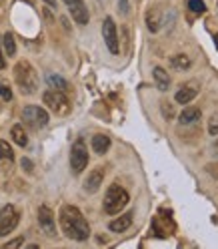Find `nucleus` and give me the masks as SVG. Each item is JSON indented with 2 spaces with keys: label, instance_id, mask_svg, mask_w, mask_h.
Listing matches in <instances>:
<instances>
[{
  "label": "nucleus",
  "instance_id": "1",
  "mask_svg": "<svg viewBox=\"0 0 218 249\" xmlns=\"http://www.w3.org/2000/svg\"><path fill=\"white\" fill-rule=\"evenodd\" d=\"M58 221L62 227V233L74 241H86L90 237V225L82 211L74 205H62L58 213Z\"/></svg>",
  "mask_w": 218,
  "mask_h": 249
},
{
  "label": "nucleus",
  "instance_id": "2",
  "mask_svg": "<svg viewBox=\"0 0 218 249\" xmlns=\"http://www.w3.org/2000/svg\"><path fill=\"white\" fill-rule=\"evenodd\" d=\"M14 81H16L22 95H34L38 90V74L28 60H18L14 67Z\"/></svg>",
  "mask_w": 218,
  "mask_h": 249
},
{
  "label": "nucleus",
  "instance_id": "3",
  "mask_svg": "<svg viewBox=\"0 0 218 249\" xmlns=\"http://www.w3.org/2000/svg\"><path fill=\"white\" fill-rule=\"evenodd\" d=\"M128 201H130V197H128V191L124 189V187H120V185H110L108 187V191H106V195H104V213H108V215H118L124 207L128 205Z\"/></svg>",
  "mask_w": 218,
  "mask_h": 249
},
{
  "label": "nucleus",
  "instance_id": "4",
  "mask_svg": "<svg viewBox=\"0 0 218 249\" xmlns=\"http://www.w3.org/2000/svg\"><path fill=\"white\" fill-rule=\"evenodd\" d=\"M42 101L44 105L50 108V111L58 117H64L70 113V101L66 99V95L62 90H56V89H50V90H46L44 95H42Z\"/></svg>",
  "mask_w": 218,
  "mask_h": 249
},
{
  "label": "nucleus",
  "instance_id": "5",
  "mask_svg": "<svg viewBox=\"0 0 218 249\" xmlns=\"http://www.w3.org/2000/svg\"><path fill=\"white\" fill-rule=\"evenodd\" d=\"M22 121L32 129H42L48 124V113L44 111L42 107L36 105H26L22 108Z\"/></svg>",
  "mask_w": 218,
  "mask_h": 249
},
{
  "label": "nucleus",
  "instance_id": "6",
  "mask_svg": "<svg viewBox=\"0 0 218 249\" xmlns=\"http://www.w3.org/2000/svg\"><path fill=\"white\" fill-rule=\"evenodd\" d=\"M86 165H88V149L82 139H78L70 149V169L72 173L78 175L86 169Z\"/></svg>",
  "mask_w": 218,
  "mask_h": 249
},
{
  "label": "nucleus",
  "instance_id": "7",
  "mask_svg": "<svg viewBox=\"0 0 218 249\" xmlns=\"http://www.w3.org/2000/svg\"><path fill=\"white\" fill-rule=\"evenodd\" d=\"M18 221H20V215L12 205H6V207L0 209V237L12 233L14 229H16Z\"/></svg>",
  "mask_w": 218,
  "mask_h": 249
},
{
  "label": "nucleus",
  "instance_id": "8",
  "mask_svg": "<svg viewBox=\"0 0 218 249\" xmlns=\"http://www.w3.org/2000/svg\"><path fill=\"white\" fill-rule=\"evenodd\" d=\"M102 36H104V42L108 46V51H110L112 54H118L120 53L118 33H116V24H114V20L110 17L104 18V22H102Z\"/></svg>",
  "mask_w": 218,
  "mask_h": 249
},
{
  "label": "nucleus",
  "instance_id": "9",
  "mask_svg": "<svg viewBox=\"0 0 218 249\" xmlns=\"http://www.w3.org/2000/svg\"><path fill=\"white\" fill-rule=\"evenodd\" d=\"M38 223H40L42 231L48 237H56V219H54V213H52V209L48 205H40V209H38Z\"/></svg>",
  "mask_w": 218,
  "mask_h": 249
},
{
  "label": "nucleus",
  "instance_id": "10",
  "mask_svg": "<svg viewBox=\"0 0 218 249\" xmlns=\"http://www.w3.org/2000/svg\"><path fill=\"white\" fill-rule=\"evenodd\" d=\"M62 2H64V4L68 6L70 17L74 18V22H76V24H80V26L88 24L90 17H88V10H86L84 0H62Z\"/></svg>",
  "mask_w": 218,
  "mask_h": 249
},
{
  "label": "nucleus",
  "instance_id": "11",
  "mask_svg": "<svg viewBox=\"0 0 218 249\" xmlns=\"http://www.w3.org/2000/svg\"><path fill=\"white\" fill-rule=\"evenodd\" d=\"M102 181H104V169L96 167L94 171H90L88 177H86V181H84V189H86V193H96V191L100 189Z\"/></svg>",
  "mask_w": 218,
  "mask_h": 249
},
{
  "label": "nucleus",
  "instance_id": "12",
  "mask_svg": "<svg viewBox=\"0 0 218 249\" xmlns=\"http://www.w3.org/2000/svg\"><path fill=\"white\" fill-rule=\"evenodd\" d=\"M196 95H198V87H196L194 83H188V85H182V87L176 90L174 99H176V103H180V105H188L190 101L196 99Z\"/></svg>",
  "mask_w": 218,
  "mask_h": 249
},
{
  "label": "nucleus",
  "instance_id": "13",
  "mask_svg": "<svg viewBox=\"0 0 218 249\" xmlns=\"http://www.w3.org/2000/svg\"><path fill=\"white\" fill-rule=\"evenodd\" d=\"M152 74H154V83H156V89L162 90V92L168 90V87H170V76H168V72H166L162 67H154Z\"/></svg>",
  "mask_w": 218,
  "mask_h": 249
},
{
  "label": "nucleus",
  "instance_id": "14",
  "mask_svg": "<svg viewBox=\"0 0 218 249\" xmlns=\"http://www.w3.org/2000/svg\"><path fill=\"white\" fill-rule=\"evenodd\" d=\"M130 225H132V213H126V215H120L118 219H112L108 227H110V231H114V233H122Z\"/></svg>",
  "mask_w": 218,
  "mask_h": 249
},
{
  "label": "nucleus",
  "instance_id": "15",
  "mask_svg": "<svg viewBox=\"0 0 218 249\" xmlns=\"http://www.w3.org/2000/svg\"><path fill=\"white\" fill-rule=\"evenodd\" d=\"M200 117H202L200 108H196V107H186L184 111L180 113V123H184V124H192V123L200 121Z\"/></svg>",
  "mask_w": 218,
  "mask_h": 249
},
{
  "label": "nucleus",
  "instance_id": "16",
  "mask_svg": "<svg viewBox=\"0 0 218 249\" xmlns=\"http://www.w3.org/2000/svg\"><path fill=\"white\" fill-rule=\"evenodd\" d=\"M92 149H94V153H98V155H104L108 149H110V139L106 135H94L92 137Z\"/></svg>",
  "mask_w": 218,
  "mask_h": 249
},
{
  "label": "nucleus",
  "instance_id": "17",
  "mask_svg": "<svg viewBox=\"0 0 218 249\" xmlns=\"http://www.w3.org/2000/svg\"><path fill=\"white\" fill-rule=\"evenodd\" d=\"M10 137L14 139V143H16L18 147H26L28 145V137H26V131L22 124H14V127L10 129Z\"/></svg>",
  "mask_w": 218,
  "mask_h": 249
},
{
  "label": "nucleus",
  "instance_id": "18",
  "mask_svg": "<svg viewBox=\"0 0 218 249\" xmlns=\"http://www.w3.org/2000/svg\"><path fill=\"white\" fill-rule=\"evenodd\" d=\"M170 62H172V67H174L176 71H186V69L192 67V60L186 56V54H176V56L170 58Z\"/></svg>",
  "mask_w": 218,
  "mask_h": 249
},
{
  "label": "nucleus",
  "instance_id": "19",
  "mask_svg": "<svg viewBox=\"0 0 218 249\" xmlns=\"http://www.w3.org/2000/svg\"><path fill=\"white\" fill-rule=\"evenodd\" d=\"M46 81H48V85L52 89H56V90H62V92L68 90V83L62 79L60 74H48V76H46Z\"/></svg>",
  "mask_w": 218,
  "mask_h": 249
},
{
  "label": "nucleus",
  "instance_id": "20",
  "mask_svg": "<svg viewBox=\"0 0 218 249\" xmlns=\"http://www.w3.org/2000/svg\"><path fill=\"white\" fill-rule=\"evenodd\" d=\"M2 46H4V51H6L8 56L16 54V42H14V36H12L10 33H6V35L2 36Z\"/></svg>",
  "mask_w": 218,
  "mask_h": 249
},
{
  "label": "nucleus",
  "instance_id": "21",
  "mask_svg": "<svg viewBox=\"0 0 218 249\" xmlns=\"http://www.w3.org/2000/svg\"><path fill=\"white\" fill-rule=\"evenodd\" d=\"M0 159H4V161H12V159H14L12 147H10L6 141H0Z\"/></svg>",
  "mask_w": 218,
  "mask_h": 249
},
{
  "label": "nucleus",
  "instance_id": "22",
  "mask_svg": "<svg viewBox=\"0 0 218 249\" xmlns=\"http://www.w3.org/2000/svg\"><path fill=\"white\" fill-rule=\"evenodd\" d=\"M0 99H2L4 103H8V101H12V89H10V85L8 83H0Z\"/></svg>",
  "mask_w": 218,
  "mask_h": 249
},
{
  "label": "nucleus",
  "instance_id": "23",
  "mask_svg": "<svg viewBox=\"0 0 218 249\" xmlns=\"http://www.w3.org/2000/svg\"><path fill=\"white\" fill-rule=\"evenodd\" d=\"M188 8L196 14H202V12H206V4L202 2V0H188Z\"/></svg>",
  "mask_w": 218,
  "mask_h": 249
},
{
  "label": "nucleus",
  "instance_id": "24",
  "mask_svg": "<svg viewBox=\"0 0 218 249\" xmlns=\"http://www.w3.org/2000/svg\"><path fill=\"white\" fill-rule=\"evenodd\" d=\"M208 133L210 135H218V115H214L208 123Z\"/></svg>",
  "mask_w": 218,
  "mask_h": 249
},
{
  "label": "nucleus",
  "instance_id": "25",
  "mask_svg": "<svg viewBox=\"0 0 218 249\" xmlns=\"http://www.w3.org/2000/svg\"><path fill=\"white\" fill-rule=\"evenodd\" d=\"M20 245H24V239L22 237H18V239H12V241H8L4 247L6 249H12V247H20Z\"/></svg>",
  "mask_w": 218,
  "mask_h": 249
},
{
  "label": "nucleus",
  "instance_id": "26",
  "mask_svg": "<svg viewBox=\"0 0 218 249\" xmlns=\"http://www.w3.org/2000/svg\"><path fill=\"white\" fill-rule=\"evenodd\" d=\"M22 167L28 171V173H32V163H30L28 159H22Z\"/></svg>",
  "mask_w": 218,
  "mask_h": 249
},
{
  "label": "nucleus",
  "instance_id": "27",
  "mask_svg": "<svg viewBox=\"0 0 218 249\" xmlns=\"http://www.w3.org/2000/svg\"><path fill=\"white\" fill-rule=\"evenodd\" d=\"M118 2H120V8H122V12L126 14V12H128V2H126V0H118Z\"/></svg>",
  "mask_w": 218,
  "mask_h": 249
},
{
  "label": "nucleus",
  "instance_id": "28",
  "mask_svg": "<svg viewBox=\"0 0 218 249\" xmlns=\"http://www.w3.org/2000/svg\"><path fill=\"white\" fill-rule=\"evenodd\" d=\"M0 46H2V42H0ZM4 65H6V62H4V58H2V53H0V71L4 69Z\"/></svg>",
  "mask_w": 218,
  "mask_h": 249
},
{
  "label": "nucleus",
  "instance_id": "29",
  "mask_svg": "<svg viewBox=\"0 0 218 249\" xmlns=\"http://www.w3.org/2000/svg\"><path fill=\"white\" fill-rule=\"evenodd\" d=\"M44 2H46V4H50V6H52V8H54V6H56V0H44Z\"/></svg>",
  "mask_w": 218,
  "mask_h": 249
},
{
  "label": "nucleus",
  "instance_id": "30",
  "mask_svg": "<svg viewBox=\"0 0 218 249\" xmlns=\"http://www.w3.org/2000/svg\"><path fill=\"white\" fill-rule=\"evenodd\" d=\"M214 44H216V49H218V35L214 36Z\"/></svg>",
  "mask_w": 218,
  "mask_h": 249
},
{
  "label": "nucleus",
  "instance_id": "31",
  "mask_svg": "<svg viewBox=\"0 0 218 249\" xmlns=\"http://www.w3.org/2000/svg\"><path fill=\"white\" fill-rule=\"evenodd\" d=\"M214 151H216V155H218V141H216V145H214Z\"/></svg>",
  "mask_w": 218,
  "mask_h": 249
}]
</instances>
